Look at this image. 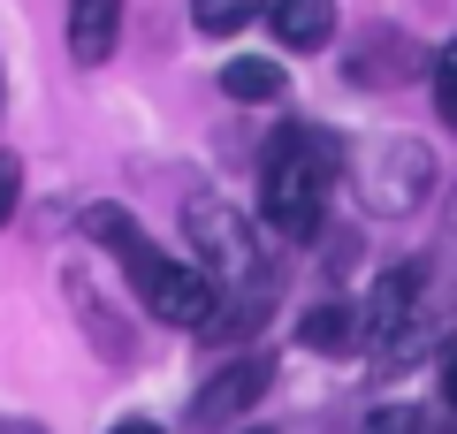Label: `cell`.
Here are the masks:
<instances>
[{
  "label": "cell",
  "mask_w": 457,
  "mask_h": 434,
  "mask_svg": "<svg viewBox=\"0 0 457 434\" xmlns=\"http://www.w3.org/2000/svg\"><path fill=\"white\" fill-rule=\"evenodd\" d=\"M84 237H99V244L114 252V267H122V274L137 282V297H145V313H153V321L206 336L213 305H221V289H213L206 274L191 267V259L161 252V244H153L145 229H137V213H122V206H84Z\"/></svg>",
  "instance_id": "6da1fadb"
},
{
  "label": "cell",
  "mask_w": 457,
  "mask_h": 434,
  "mask_svg": "<svg viewBox=\"0 0 457 434\" xmlns=\"http://www.w3.org/2000/svg\"><path fill=\"white\" fill-rule=\"evenodd\" d=\"M336 183H343V145L328 138V129H312V122L282 129L275 153H267V176H260V213H267V229L305 244L312 229L328 221Z\"/></svg>",
  "instance_id": "7a4b0ae2"
},
{
  "label": "cell",
  "mask_w": 457,
  "mask_h": 434,
  "mask_svg": "<svg viewBox=\"0 0 457 434\" xmlns=\"http://www.w3.org/2000/svg\"><path fill=\"white\" fill-rule=\"evenodd\" d=\"M359 191H366V206H374V213H411L427 191H435V161H427V145H411V138L374 145V153L359 161Z\"/></svg>",
  "instance_id": "3957f363"
},
{
  "label": "cell",
  "mask_w": 457,
  "mask_h": 434,
  "mask_svg": "<svg viewBox=\"0 0 457 434\" xmlns=\"http://www.w3.org/2000/svg\"><path fill=\"white\" fill-rule=\"evenodd\" d=\"M427 321V267H389L359 305V328H366V351H404L411 328Z\"/></svg>",
  "instance_id": "277c9868"
},
{
  "label": "cell",
  "mask_w": 457,
  "mask_h": 434,
  "mask_svg": "<svg viewBox=\"0 0 457 434\" xmlns=\"http://www.w3.org/2000/svg\"><path fill=\"white\" fill-rule=\"evenodd\" d=\"M267 388H275V366H267L260 351H252V358H228V366L191 396V434H221V427H237V419H245L252 404L267 396Z\"/></svg>",
  "instance_id": "5b68a950"
},
{
  "label": "cell",
  "mask_w": 457,
  "mask_h": 434,
  "mask_svg": "<svg viewBox=\"0 0 457 434\" xmlns=\"http://www.w3.org/2000/svg\"><path fill=\"white\" fill-rule=\"evenodd\" d=\"M267 23L290 54H320L336 38V0H267Z\"/></svg>",
  "instance_id": "8992f818"
},
{
  "label": "cell",
  "mask_w": 457,
  "mask_h": 434,
  "mask_svg": "<svg viewBox=\"0 0 457 434\" xmlns=\"http://www.w3.org/2000/svg\"><path fill=\"white\" fill-rule=\"evenodd\" d=\"M114 38H122V0H69V54L84 69L107 62Z\"/></svg>",
  "instance_id": "52a82bcc"
},
{
  "label": "cell",
  "mask_w": 457,
  "mask_h": 434,
  "mask_svg": "<svg viewBox=\"0 0 457 434\" xmlns=\"http://www.w3.org/2000/svg\"><path fill=\"white\" fill-rule=\"evenodd\" d=\"M297 336L312 343V351H366V328H359V305H343V297H328V305H312L305 313V328Z\"/></svg>",
  "instance_id": "ba28073f"
},
{
  "label": "cell",
  "mask_w": 457,
  "mask_h": 434,
  "mask_svg": "<svg viewBox=\"0 0 457 434\" xmlns=\"http://www.w3.org/2000/svg\"><path fill=\"white\" fill-rule=\"evenodd\" d=\"M411 62H420V54H411L396 31H381L374 46L351 54V84H396V77H411Z\"/></svg>",
  "instance_id": "9c48e42d"
},
{
  "label": "cell",
  "mask_w": 457,
  "mask_h": 434,
  "mask_svg": "<svg viewBox=\"0 0 457 434\" xmlns=\"http://www.w3.org/2000/svg\"><path fill=\"white\" fill-rule=\"evenodd\" d=\"M267 16V0H191V23L206 38H237L245 23H260Z\"/></svg>",
  "instance_id": "30bf717a"
},
{
  "label": "cell",
  "mask_w": 457,
  "mask_h": 434,
  "mask_svg": "<svg viewBox=\"0 0 457 434\" xmlns=\"http://www.w3.org/2000/svg\"><path fill=\"white\" fill-rule=\"evenodd\" d=\"M221 92H228V99H252V107H260V99H282V69H275V62H252V54H245V62H228V69H221Z\"/></svg>",
  "instance_id": "8fae6325"
},
{
  "label": "cell",
  "mask_w": 457,
  "mask_h": 434,
  "mask_svg": "<svg viewBox=\"0 0 457 434\" xmlns=\"http://www.w3.org/2000/svg\"><path fill=\"white\" fill-rule=\"evenodd\" d=\"M435 107H442V122L457 129V38L435 54Z\"/></svg>",
  "instance_id": "7c38bea8"
},
{
  "label": "cell",
  "mask_w": 457,
  "mask_h": 434,
  "mask_svg": "<svg viewBox=\"0 0 457 434\" xmlns=\"http://www.w3.org/2000/svg\"><path fill=\"white\" fill-rule=\"evenodd\" d=\"M366 434H427V419H420V412H404V404H389V412L366 419Z\"/></svg>",
  "instance_id": "4fadbf2b"
},
{
  "label": "cell",
  "mask_w": 457,
  "mask_h": 434,
  "mask_svg": "<svg viewBox=\"0 0 457 434\" xmlns=\"http://www.w3.org/2000/svg\"><path fill=\"white\" fill-rule=\"evenodd\" d=\"M16 198H23V161H16V153H0V221L16 213Z\"/></svg>",
  "instance_id": "5bb4252c"
},
{
  "label": "cell",
  "mask_w": 457,
  "mask_h": 434,
  "mask_svg": "<svg viewBox=\"0 0 457 434\" xmlns=\"http://www.w3.org/2000/svg\"><path fill=\"white\" fill-rule=\"evenodd\" d=\"M442 396L457 404V343H450V358H442Z\"/></svg>",
  "instance_id": "9a60e30c"
},
{
  "label": "cell",
  "mask_w": 457,
  "mask_h": 434,
  "mask_svg": "<svg viewBox=\"0 0 457 434\" xmlns=\"http://www.w3.org/2000/svg\"><path fill=\"white\" fill-rule=\"evenodd\" d=\"M0 434H46L38 419H0Z\"/></svg>",
  "instance_id": "2e32d148"
},
{
  "label": "cell",
  "mask_w": 457,
  "mask_h": 434,
  "mask_svg": "<svg viewBox=\"0 0 457 434\" xmlns=\"http://www.w3.org/2000/svg\"><path fill=\"white\" fill-rule=\"evenodd\" d=\"M107 434H161L153 419H122V427H107Z\"/></svg>",
  "instance_id": "e0dca14e"
}]
</instances>
